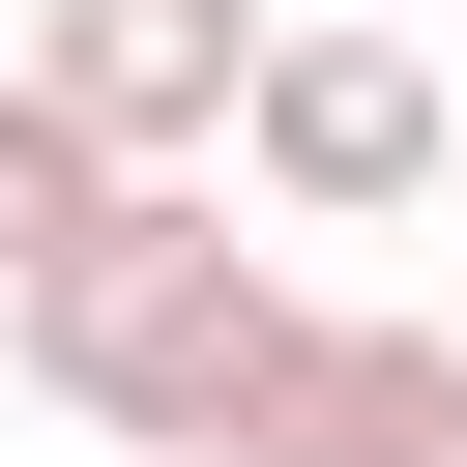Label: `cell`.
Wrapping results in <instances>:
<instances>
[{"label": "cell", "instance_id": "1", "mask_svg": "<svg viewBox=\"0 0 467 467\" xmlns=\"http://www.w3.org/2000/svg\"><path fill=\"white\" fill-rule=\"evenodd\" d=\"M263 350H292V263H263V234H234L204 175H146V204H117V234H88L58 292H29V379H58L88 438H146V467H204Z\"/></svg>", "mask_w": 467, "mask_h": 467}, {"label": "cell", "instance_id": "2", "mask_svg": "<svg viewBox=\"0 0 467 467\" xmlns=\"http://www.w3.org/2000/svg\"><path fill=\"white\" fill-rule=\"evenodd\" d=\"M234 175H263V204H321V234H350V204H409V175H438V58H409V29H263Z\"/></svg>", "mask_w": 467, "mask_h": 467}, {"label": "cell", "instance_id": "3", "mask_svg": "<svg viewBox=\"0 0 467 467\" xmlns=\"http://www.w3.org/2000/svg\"><path fill=\"white\" fill-rule=\"evenodd\" d=\"M204 467H467V350H438V321H321V292H292V350L234 379V438H204Z\"/></svg>", "mask_w": 467, "mask_h": 467}, {"label": "cell", "instance_id": "4", "mask_svg": "<svg viewBox=\"0 0 467 467\" xmlns=\"http://www.w3.org/2000/svg\"><path fill=\"white\" fill-rule=\"evenodd\" d=\"M29 88H88V117L175 175V146H234V88H263V0H29Z\"/></svg>", "mask_w": 467, "mask_h": 467}, {"label": "cell", "instance_id": "5", "mask_svg": "<svg viewBox=\"0 0 467 467\" xmlns=\"http://www.w3.org/2000/svg\"><path fill=\"white\" fill-rule=\"evenodd\" d=\"M117 204H146V146H117L88 88H29V58H0V321H29V292H58Z\"/></svg>", "mask_w": 467, "mask_h": 467}]
</instances>
